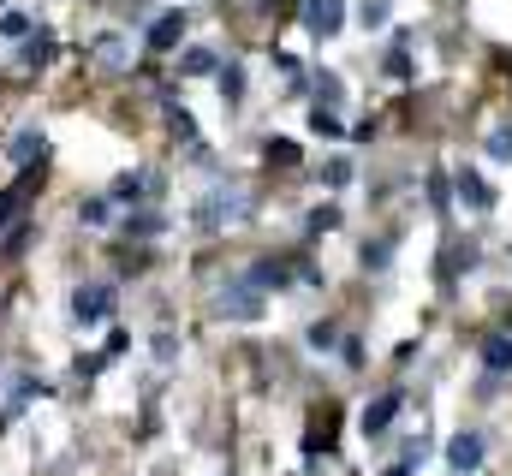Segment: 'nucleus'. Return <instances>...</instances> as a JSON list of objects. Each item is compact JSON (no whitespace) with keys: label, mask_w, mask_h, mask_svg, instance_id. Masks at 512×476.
I'll return each mask as SVG.
<instances>
[{"label":"nucleus","mask_w":512,"mask_h":476,"mask_svg":"<svg viewBox=\"0 0 512 476\" xmlns=\"http://www.w3.org/2000/svg\"><path fill=\"white\" fill-rule=\"evenodd\" d=\"M322 179H328V185H352V161H328Z\"/></svg>","instance_id":"nucleus-25"},{"label":"nucleus","mask_w":512,"mask_h":476,"mask_svg":"<svg viewBox=\"0 0 512 476\" xmlns=\"http://www.w3.org/2000/svg\"><path fill=\"white\" fill-rule=\"evenodd\" d=\"M292 274H298V268H292L286 256H262V262H251V268H245V280H251L256 292H268V286H286Z\"/></svg>","instance_id":"nucleus-7"},{"label":"nucleus","mask_w":512,"mask_h":476,"mask_svg":"<svg viewBox=\"0 0 512 476\" xmlns=\"http://www.w3.org/2000/svg\"><path fill=\"white\" fill-rule=\"evenodd\" d=\"M483 149H489L495 161H512V131H507V125H501V131H489V143H483Z\"/></svg>","instance_id":"nucleus-18"},{"label":"nucleus","mask_w":512,"mask_h":476,"mask_svg":"<svg viewBox=\"0 0 512 476\" xmlns=\"http://www.w3.org/2000/svg\"><path fill=\"white\" fill-rule=\"evenodd\" d=\"M447 465L459 476H471L483 465V435H453V447H447Z\"/></svg>","instance_id":"nucleus-8"},{"label":"nucleus","mask_w":512,"mask_h":476,"mask_svg":"<svg viewBox=\"0 0 512 476\" xmlns=\"http://www.w3.org/2000/svg\"><path fill=\"white\" fill-rule=\"evenodd\" d=\"M54 54H60V42H54V30H30V42H24V54H18V66H30V72H36V66H48Z\"/></svg>","instance_id":"nucleus-10"},{"label":"nucleus","mask_w":512,"mask_h":476,"mask_svg":"<svg viewBox=\"0 0 512 476\" xmlns=\"http://www.w3.org/2000/svg\"><path fill=\"white\" fill-rule=\"evenodd\" d=\"M268 161H274V167H280V161L292 167V161H298V143H286V137H268Z\"/></svg>","instance_id":"nucleus-21"},{"label":"nucleus","mask_w":512,"mask_h":476,"mask_svg":"<svg viewBox=\"0 0 512 476\" xmlns=\"http://www.w3.org/2000/svg\"><path fill=\"white\" fill-rule=\"evenodd\" d=\"M137 197H155V179H143V173L114 179V203H137Z\"/></svg>","instance_id":"nucleus-14"},{"label":"nucleus","mask_w":512,"mask_h":476,"mask_svg":"<svg viewBox=\"0 0 512 476\" xmlns=\"http://www.w3.org/2000/svg\"><path fill=\"white\" fill-rule=\"evenodd\" d=\"M304 24H310L316 36H334V30L346 24V0H304Z\"/></svg>","instance_id":"nucleus-6"},{"label":"nucleus","mask_w":512,"mask_h":476,"mask_svg":"<svg viewBox=\"0 0 512 476\" xmlns=\"http://www.w3.org/2000/svg\"><path fill=\"white\" fill-rule=\"evenodd\" d=\"M334 340H340V328H334V322H316V328H310V346H316V352H328Z\"/></svg>","instance_id":"nucleus-22"},{"label":"nucleus","mask_w":512,"mask_h":476,"mask_svg":"<svg viewBox=\"0 0 512 476\" xmlns=\"http://www.w3.org/2000/svg\"><path fill=\"white\" fill-rule=\"evenodd\" d=\"M78 215H84V227H102V221L114 215V197H90V203H84Z\"/></svg>","instance_id":"nucleus-17"},{"label":"nucleus","mask_w":512,"mask_h":476,"mask_svg":"<svg viewBox=\"0 0 512 476\" xmlns=\"http://www.w3.org/2000/svg\"><path fill=\"white\" fill-rule=\"evenodd\" d=\"M387 78H411V54H405V42H393V54H387Z\"/></svg>","instance_id":"nucleus-19"},{"label":"nucleus","mask_w":512,"mask_h":476,"mask_svg":"<svg viewBox=\"0 0 512 476\" xmlns=\"http://www.w3.org/2000/svg\"><path fill=\"white\" fill-rule=\"evenodd\" d=\"M0 30H6V36H30V18H24V12H0Z\"/></svg>","instance_id":"nucleus-23"},{"label":"nucleus","mask_w":512,"mask_h":476,"mask_svg":"<svg viewBox=\"0 0 512 476\" xmlns=\"http://www.w3.org/2000/svg\"><path fill=\"white\" fill-rule=\"evenodd\" d=\"M310 125H316L322 137H340V119L328 114V108H316V114H310Z\"/></svg>","instance_id":"nucleus-27"},{"label":"nucleus","mask_w":512,"mask_h":476,"mask_svg":"<svg viewBox=\"0 0 512 476\" xmlns=\"http://www.w3.org/2000/svg\"><path fill=\"white\" fill-rule=\"evenodd\" d=\"M185 72H191V78H209V72H221V54H209V48H191V54H185Z\"/></svg>","instance_id":"nucleus-16"},{"label":"nucleus","mask_w":512,"mask_h":476,"mask_svg":"<svg viewBox=\"0 0 512 476\" xmlns=\"http://www.w3.org/2000/svg\"><path fill=\"white\" fill-rule=\"evenodd\" d=\"M399 405H405V393H399V387H393V393H382V399L364 411V435H387V423L399 417Z\"/></svg>","instance_id":"nucleus-9"},{"label":"nucleus","mask_w":512,"mask_h":476,"mask_svg":"<svg viewBox=\"0 0 512 476\" xmlns=\"http://www.w3.org/2000/svg\"><path fill=\"white\" fill-rule=\"evenodd\" d=\"M42 179H48V161H30V167L18 173V185H12V191L0 197V227H6V221H12V215H18V209L30 203V197H36V185H42Z\"/></svg>","instance_id":"nucleus-3"},{"label":"nucleus","mask_w":512,"mask_h":476,"mask_svg":"<svg viewBox=\"0 0 512 476\" xmlns=\"http://www.w3.org/2000/svg\"><path fill=\"white\" fill-rule=\"evenodd\" d=\"M316 102H340V78H328V72H316Z\"/></svg>","instance_id":"nucleus-24"},{"label":"nucleus","mask_w":512,"mask_h":476,"mask_svg":"<svg viewBox=\"0 0 512 476\" xmlns=\"http://www.w3.org/2000/svg\"><path fill=\"white\" fill-rule=\"evenodd\" d=\"M179 36H185V12H161V18L149 24L143 48H149V54H167V48H179Z\"/></svg>","instance_id":"nucleus-4"},{"label":"nucleus","mask_w":512,"mask_h":476,"mask_svg":"<svg viewBox=\"0 0 512 476\" xmlns=\"http://www.w3.org/2000/svg\"><path fill=\"white\" fill-rule=\"evenodd\" d=\"M215 316H227V322H256V316H262V292L239 274V280L215 298Z\"/></svg>","instance_id":"nucleus-2"},{"label":"nucleus","mask_w":512,"mask_h":476,"mask_svg":"<svg viewBox=\"0 0 512 476\" xmlns=\"http://www.w3.org/2000/svg\"><path fill=\"white\" fill-rule=\"evenodd\" d=\"M143 233H161V215H137L131 221V238H143Z\"/></svg>","instance_id":"nucleus-28"},{"label":"nucleus","mask_w":512,"mask_h":476,"mask_svg":"<svg viewBox=\"0 0 512 476\" xmlns=\"http://www.w3.org/2000/svg\"><path fill=\"white\" fill-rule=\"evenodd\" d=\"M221 90H227V102H239L245 96V72L239 66H221Z\"/></svg>","instance_id":"nucleus-20"},{"label":"nucleus","mask_w":512,"mask_h":476,"mask_svg":"<svg viewBox=\"0 0 512 476\" xmlns=\"http://www.w3.org/2000/svg\"><path fill=\"white\" fill-rule=\"evenodd\" d=\"M387 476H411V465H393V471H387Z\"/></svg>","instance_id":"nucleus-29"},{"label":"nucleus","mask_w":512,"mask_h":476,"mask_svg":"<svg viewBox=\"0 0 512 476\" xmlns=\"http://www.w3.org/2000/svg\"><path fill=\"white\" fill-rule=\"evenodd\" d=\"M245 215V197L239 191H209L197 209H191V227L197 233H215V227H227V221H239Z\"/></svg>","instance_id":"nucleus-1"},{"label":"nucleus","mask_w":512,"mask_h":476,"mask_svg":"<svg viewBox=\"0 0 512 476\" xmlns=\"http://www.w3.org/2000/svg\"><path fill=\"white\" fill-rule=\"evenodd\" d=\"M72 316H78V322L114 316V286H78V298H72Z\"/></svg>","instance_id":"nucleus-5"},{"label":"nucleus","mask_w":512,"mask_h":476,"mask_svg":"<svg viewBox=\"0 0 512 476\" xmlns=\"http://www.w3.org/2000/svg\"><path fill=\"white\" fill-rule=\"evenodd\" d=\"M96 60H102L108 72H120V66H126V42H120V36H102V42H96Z\"/></svg>","instance_id":"nucleus-15"},{"label":"nucleus","mask_w":512,"mask_h":476,"mask_svg":"<svg viewBox=\"0 0 512 476\" xmlns=\"http://www.w3.org/2000/svg\"><path fill=\"white\" fill-rule=\"evenodd\" d=\"M459 197H465V209H495V191H489V179H477V173H459Z\"/></svg>","instance_id":"nucleus-12"},{"label":"nucleus","mask_w":512,"mask_h":476,"mask_svg":"<svg viewBox=\"0 0 512 476\" xmlns=\"http://www.w3.org/2000/svg\"><path fill=\"white\" fill-rule=\"evenodd\" d=\"M334 227H340V209H316L310 215V233H334Z\"/></svg>","instance_id":"nucleus-26"},{"label":"nucleus","mask_w":512,"mask_h":476,"mask_svg":"<svg viewBox=\"0 0 512 476\" xmlns=\"http://www.w3.org/2000/svg\"><path fill=\"white\" fill-rule=\"evenodd\" d=\"M6 155H12L18 167H30V161H48V137H42V131H18V137L6 143Z\"/></svg>","instance_id":"nucleus-11"},{"label":"nucleus","mask_w":512,"mask_h":476,"mask_svg":"<svg viewBox=\"0 0 512 476\" xmlns=\"http://www.w3.org/2000/svg\"><path fill=\"white\" fill-rule=\"evenodd\" d=\"M483 369H489V375L512 369V334H489V340H483Z\"/></svg>","instance_id":"nucleus-13"}]
</instances>
